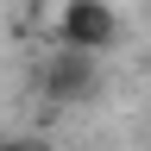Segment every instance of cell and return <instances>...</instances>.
Wrapping results in <instances>:
<instances>
[{
  "mask_svg": "<svg viewBox=\"0 0 151 151\" xmlns=\"http://www.w3.org/2000/svg\"><path fill=\"white\" fill-rule=\"evenodd\" d=\"M57 44L101 57V50H113V44H120V13H113L107 0H63V19H57Z\"/></svg>",
  "mask_w": 151,
  "mask_h": 151,
  "instance_id": "cell-1",
  "label": "cell"
},
{
  "mask_svg": "<svg viewBox=\"0 0 151 151\" xmlns=\"http://www.w3.org/2000/svg\"><path fill=\"white\" fill-rule=\"evenodd\" d=\"M38 88H44V101H57V107L88 101V94H94V57H88V50L57 44V57L38 69Z\"/></svg>",
  "mask_w": 151,
  "mask_h": 151,
  "instance_id": "cell-2",
  "label": "cell"
},
{
  "mask_svg": "<svg viewBox=\"0 0 151 151\" xmlns=\"http://www.w3.org/2000/svg\"><path fill=\"white\" fill-rule=\"evenodd\" d=\"M0 151H50L44 139H0Z\"/></svg>",
  "mask_w": 151,
  "mask_h": 151,
  "instance_id": "cell-3",
  "label": "cell"
}]
</instances>
